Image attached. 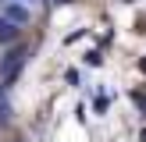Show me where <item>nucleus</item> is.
<instances>
[{
  "instance_id": "nucleus-1",
  "label": "nucleus",
  "mask_w": 146,
  "mask_h": 142,
  "mask_svg": "<svg viewBox=\"0 0 146 142\" xmlns=\"http://www.w3.org/2000/svg\"><path fill=\"white\" fill-rule=\"evenodd\" d=\"M25 60H29V50H25V46L7 50V53H4V60H0V82H4V85L18 82V75L25 71Z\"/></svg>"
},
{
  "instance_id": "nucleus-2",
  "label": "nucleus",
  "mask_w": 146,
  "mask_h": 142,
  "mask_svg": "<svg viewBox=\"0 0 146 142\" xmlns=\"http://www.w3.org/2000/svg\"><path fill=\"white\" fill-rule=\"evenodd\" d=\"M4 89H7V85L0 82V131H4V128L11 124V103L4 99Z\"/></svg>"
},
{
  "instance_id": "nucleus-3",
  "label": "nucleus",
  "mask_w": 146,
  "mask_h": 142,
  "mask_svg": "<svg viewBox=\"0 0 146 142\" xmlns=\"http://www.w3.org/2000/svg\"><path fill=\"white\" fill-rule=\"evenodd\" d=\"M14 36H18V28H14V21H11V18H7V21H4V25H0V43H11V39H14Z\"/></svg>"
},
{
  "instance_id": "nucleus-4",
  "label": "nucleus",
  "mask_w": 146,
  "mask_h": 142,
  "mask_svg": "<svg viewBox=\"0 0 146 142\" xmlns=\"http://www.w3.org/2000/svg\"><path fill=\"white\" fill-rule=\"evenodd\" d=\"M7 18H11V21H29V11L21 4H11V7H7Z\"/></svg>"
},
{
  "instance_id": "nucleus-5",
  "label": "nucleus",
  "mask_w": 146,
  "mask_h": 142,
  "mask_svg": "<svg viewBox=\"0 0 146 142\" xmlns=\"http://www.w3.org/2000/svg\"><path fill=\"white\" fill-rule=\"evenodd\" d=\"M54 4H68V0H54Z\"/></svg>"
}]
</instances>
